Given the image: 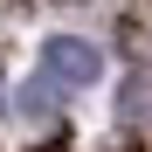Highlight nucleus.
I'll use <instances>...</instances> for the list:
<instances>
[{
    "instance_id": "nucleus-1",
    "label": "nucleus",
    "mask_w": 152,
    "mask_h": 152,
    "mask_svg": "<svg viewBox=\"0 0 152 152\" xmlns=\"http://www.w3.org/2000/svg\"><path fill=\"white\" fill-rule=\"evenodd\" d=\"M97 69H104V56H97V42H83V35H48V42H42V76H48L56 90L97 83Z\"/></svg>"
},
{
    "instance_id": "nucleus-2",
    "label": "nucleus",
    "mask_w": 152,
    "mask_h": 152,
    "mask_svg": "<svg viewBox=\"0 0 152 152\" xmlns=\"http://www.w3.org/2000/svg\"><path fill=\"white\" fill-rule=\"evenodd\" d=\"M118 111H124V124H152V69H138L132 83H124Z\"/></svg>"
},
{
    "instance_id": "nucleus-3",
    "label": "nucleus",
    "mask_w": 152,
    "mask_h": 152,
    "mask_svg": "<svg viewBox=\"0 0 152 152\" xmlns=\"http://www.w3.org/2000/svg\"><path fill=\"white\" fill-rule=\"evenodd\" d=\"M28 90L35 97H21V118H48V111H56V83H48V76H35Z\"/></svg>"
},
{
    "instance_id": "nucleus-4",
    "label": "nucleus",
    "mask_w": 152,
    "mask_h": 152,
    "mask_svg": "<svg viewBox=\"0 0 152 152\" xmlns=\"http://www.w3.org/2000/svg\"><path fill=\"white\" fill-rule=\"evenodd\" d=\"M35 152H62V145H56V138H48V145H35Z\"/></svg>"
}]
</instances>
